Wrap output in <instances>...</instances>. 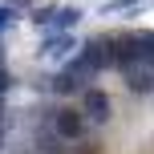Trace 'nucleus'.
<instances>
[{"mask_svg": "<svg viewBox=\"0 0 154 154\" xmlns=\"http://www.w3.org/2000/svg\"><path fill=\"white\" fill-rule=\"evenodd\" d=\"M12 20H16V12H12V8H0V32H4Z\"/></svg>", "mask_w": 154, "mask_h": 154, "instance_id": "nucleus-7", "label": "nucleus"}, {"mask_svg": "<svg viewBox=\"0 0 154 154\" xmlns=\"http://www.w3.org/2000/svg\"><path fill=\"white\" fill-rule=\"evenodd\" d=\"M57 130H61L65 138H77V134L85 130V122H81V114H73V109H65V114H57Z\"/></svg>", "mask_w": 154, "mask_h": 154, "instance_id": "nucleus-5", "label": "nucleus"}, {"mask_svg": "<svg viewBox=\"0 0 154 154\" xmlns=\"http://www.w3.org/2000/svg\"><path fill=\"white\" fill-rule=\"evenodd\" d=\"M77 57H81L93 73H101L106 65H114V45L101 41V37H93V41H85V45H81V53H77Z\"/></svg>", "mask_w": 154, "mask_h": 154, "instance_id": "nucleus-2", "label": "nucleus"}, {"mask_svg": "<svg viewBox=\"0 0 154 154\" xmlns=\"http://www.w3.org/2000/svg\"><path fill=\"white\" fill-rule=\"evenodd\" d=\"M85 114H89V122H106L109 118V97L101 89H93V85L85 89Z\"/></svg>", "mask_w": 154, "mask_h": 154, "instance_id": "nucleus-3", "label": "nucleus"}, {"mask_svg": "<svg viewBox=\"0 0 154 154\" xmlns=\"http://www.w3.org/2000/svg\"><path fill=\"white\" fill-rule=\"evenodd\" d=\"M77 20H81V8H57V12H53V24H49V29H53V32H69Z\"/></svg>", "mask_w": 154, "mask_h": 154, "instance_id": "nucleus-4", "label": "nucleus"}, {"mask_svg": "<svg viewBox=\"0 0 154 154\" xmlns=\"http://www.w3.org/2000/svg\"><path fill=\"white\" fill-rule=\"evenodd\" d=\"M12 4H20V0H8V8H12Z\"/></svg>", "mask_w": 154, "mask_h": 154, "instance_id": "nucleus-8", "label": "nucleus"}, {"mask_svg": "<svg viewBox=\"0 0 154 154\" xmlns=\"http://www.w3.org/2000/svg\"><path fill=\"white\" fill-rule=\"evenodd\" d=\"M69 49H73V37H69V32H53V37H49V45L41 49V53H45V57H65Z\"/></svg>", "mask_w": 154, "mask_h": 154, "instance_id": "nucleus-6", "label": "nucleus"}, {"mask_svg": "<svg viewBox=\"0 0 154 154\" xmlns=\"http://www.w3.org/2000/svg\"><path fill=\"white\" fill-rule=\"evenodd\" d=\"M93 77H97V73H93L89 65L81 61V57H73V61L65 65L61 73H57L53 89H57V93H85V89H89V85H93Z\"/></svg>", "mask_w": 154, "mask_h": 154, "instance_id": "nucleus-1", "label": "nucleus"}]
</instances>
